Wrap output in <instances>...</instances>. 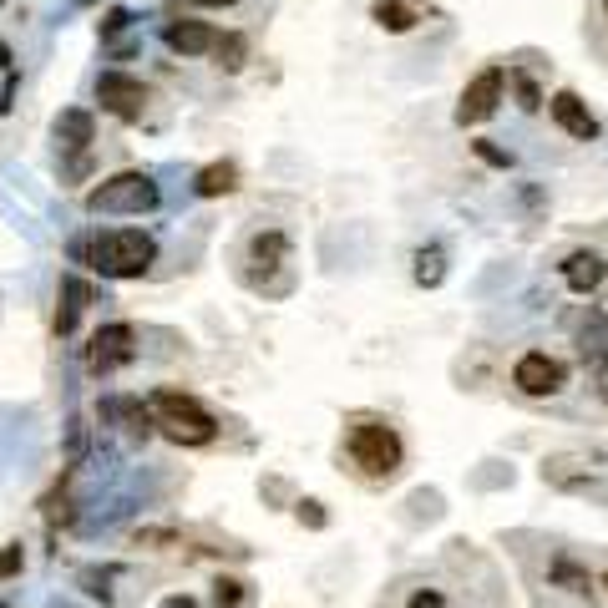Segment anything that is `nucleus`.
Masks as SVG:
<instances>
[{
	"label": "nucleus",
	"instance_id": "f257e3e1",
	"mask_svg": "<svg viewBox=\"0 0 608 608\" xmlns=\"http://www.w3.org/2000/svg\"><path fill=\"white\" fill-rule=\"evenodd\" d=\"M71 259L107 274V279H142L152 264H158V239L142 234V228H107V234L76 239Z\"/></svg>",
	"mask_w": 608,
	"mask_h": 608
},
{
	"label": "nucleus",
	"instance_id": "f03ea898",
	"mask_svg": "<svg viewBox=\"0 0 608 608\" xmlns=\"http://www.w3.org/2000/svg\"><path fill=\"white\" fill-rule=\"evenodd\" d=\"M158 203H163L158 183H152V173H137V168L112 173L87 193V213H152Z\"/></svg>",
	"mask_w": 608,
	"mask_h": 608
},
{
	"label": "nucleus",
	"instance_id": "7ed1b4c3",
	"mask_svg": "<svg viewBox=\"0 0 608 608\" xmlns=\"http://www.w3.org/2000/svg\"><path fill=\"white\" fill-rule=\"evenodd\" d=\"M152 411H158V431L168 441H178V446H208L218 436L213 416L193 396H183V391H158V396H152Z\"/></svg>",
	"mask_w": 608,
	"mask_h": 608
},
{
	"label": "nucleus",
	"instance_id": "20e7f679",
	"mask_svg": "<svg viewBox=\"0 0 608 608\" xmlns=\"http://www.w3.org/2000/svg\"><path fill=\"white\" fill-rule=\"evenodd\" d=\"M401 456H406V446H401L396 426H386V421H360L350 431V462L365 477H396L401 472Z\"/></svg>",
	"mask_w": 608,
	"mask_h": 608
},
{
	"label": "nucleus",
	"instance_id": "39448f33",
	"mask_svg": "<svg viewBox=\"0 0 608 608\" xmlns=\"http://www.w3.org/2000/svg\"><path fill=\"white\" fill-rule=\"evenodd\" d=\"M502 87H507V71H502V66L477 71L472 82L462 87V97H456V122H462V127L487 122V117L497 112V102H502Z\"/></svg>",
	"mask_w": 608,
	"mask_h": 608
},
{
	"label": "nucleus",
	"instance_id": "423d86ee",
	"mask_svg": "<svg viewBox=\"0 0 608 608\" xmlns=\"http://www.w3.org/2000/svg\"><path fill=\"white\" fill-rule=\"evenodd\" d=\"M512 386L522 396H558L568 386V365L553 360L548 350H527L517 365H512Z\"/></svg>",
	"mask_w": 608,
	"mask_h": 608
},
{
	"label": "nucleus",
	"instance_id": "0eeeda50",
	"mask_svg": "<svg viewBox=\"0 0 608 608\" xmlns=\"http://www.w3.org/2000/svg\"><path fill=\"white\" fill-rule=\"evenodd\" d=\"M137 355V330L132 325H102L97 335H92V345H87V365H92V375H112V370H122L127 360Z\"/></svg>",
	"mask_w": 608,
	"mask_h": 608
},
{
	"label": "nucleus",
	"instance_id": "6e6552de",
	"mask_svg": "<svg viewBox=\"0 0 608 608\" xmlns=\"http://www.w3.org/2000/svg\"><path fill=\"white\" fill-rule=\"evenodd\" d=\"M97 102H102V112H112L122 122H137L142 107H147V87L127 71H102L97 76Z\"/></svg>",
	"mask_w": 608,
	"mask_h": 608
},
{
	"label": "nucleus",
	"instance_id": "1a4fd4ad",
	"mask_svg": "<svg viewBox=\"0 0 608 608\" xmlns=\"http://www.w3.org/2000/svg\"><path fill=\"white\" fill-rule=\"evenodd\" d=\"M548 112H553V122H558L573 142H593V137H598V117L588 112V102H583L578 92H553V97H548Z\"/></svg>",
	"mask_w": 608,
	"mask_h": 608
},
{
	"label": "nucleus",
	"instance_id": "9d476101",
	"mask_svg": "<svg viewBox=\"0 0 608 608\" xmlns=\"http://www.w3.org/2000/svg\"><path fill=\"white\" fill-rule=\"evenodd\" d=\"M578 360L588 370H608V315L588 310V320L578 325Z\"/></svg>",
	"mask_w": 608,
	"mask_h": 608
},
{
	"label": "nucleus",
	"instance_id": "9b49d317",
	"mask_svg": "<svg viewBox=\"0 0 608 608\" xmlns=\"http://www.w3.org/2000/svg\"><path fill=\"white\" fill-rule=\"evenodd\" d=\"M563 279H568V289H573V294H593V289L608 279V264H603V254L578 249V254H568V259H563Z\"/></svg>",
	"mask_w": 608,
	"mask_h": 608
},
{
	"label": "nucleus",
	"instance_id": "f8f14e48",
	"mask_svg": "<svg viewBox=\"0 0 608 608\" xmlns=\"http://www.w3.org/2000/svg\"><path fill=\"white\" fill-rule=\"evenodd\" d=\"M163 41H168L178 56H203V51H213L218 31H213L208 21H173V26L163 31Z\"/></svg>",
	"mask_w": 608,
	"mask_h": 608
},
{
	"label": "nucleus",
	"instance_id": "ddd939ff",
	"mask_svg": "<svg viewBox=\"0 0 608 608\" xmlns=\"http://www.w3.org/2000/svg\"><path fill=\"white\" fill-rule=\"evenodd\" d=\"M92 137H97V122H92V112H87V107H66V112L56 117V142H61V147L87 152V147H92Z\"/></svg>",
	"mask_w": 608,
	"mask_h": 608
},
{
	"label": "nucleus",
	"instance_id": "4468645a",
	"mask_svg": "<svg viewBox=\"0 0 608 608\" xmlns=\"http://www.w3.org/2000/svg\"><path fill=\"white\" fill-rule=\"evenodd\" d=\"M87 304H92V289H87L82 279H76V274H66V279H61V304H56V330H61V335H71Z\"/></svg>",
	"mask_w": 608,
	"mask_h": 608
},
{
	"label": "nucleus",
	"instance_id": "2eb2a0df",
	"mask_svg": "<svg viewBox=\"0 0 608 608\" xmlns=\"http://www.w3.org/2000/svg\"><path fill=\"white\" fill-rule=\"evenodd\" d=\"M239 188V168L234 163H208L198 178H193V193L198 198H223V193H234Z\"/></svg>",
	"mask_w": 608,
	"mask_h": 608
},
{
	"label": "nucleus",
	"instance_id": "dca6fc26",
	"mask_svg": "<svg viewBox=\"0 0 608 608\" xmlns=\"http://www.w3.org/2000/svg\"><path fill=\"white\" fill-rule=\"evenodd\" d=\"M416 284L421 289H441L446 284V249L441 244H426V249H416Z\"/></svg>",
	"mask_w": 608,
	"mask_h": 608
},
{
	"label": "nucleus",
	"instance_id": "f3484780",
	"mask_svg": "<svg viewBox=\"0 0 608 608\" xmlns=\"http://www.w3.org/2000/svg\"><path fill=\"white\" fill-rule=\"evenodd\" d=\"M284 254H289V239L279 234V228H269V234H254V244H249V264H259V269H279Z\"/></svg>",
	"mask_w": 608,
	"mask_h": 608
},
{
	"label": "nucleus",
	"instance_id": "a211bd4d",
	"mask_svg": "<svg viewBox=\"0 0 608 608\" xmlns=\"http://www.w3.org/2000/svg\"><path fill=\"white\" fill-rule=\"evenodd\" d=\"M375 26H380V31H391V36H401V31L416 26V16L401 6V0H375Z\"/></svg>",
	"mask_w": 608,
	"mask_h": 608
},
{
	"label": "nucleus",
	"instance_id": "6ab92c4d",
	"mask_svg": "<svg viewBox=\"0 0 608 608\" xmlns=\"http://www.w3.org/2000/svg\"><path fill=\"white\" fill-rule=\"evenodd\" d=\"M548 578L558 583V588H568V593H588L593 588V578L573 563V558H553V568H548Z\"/></svg>",
	"mask_w": 608,
	"mask_h": 608
},
{
	"label": "nucleus",
	"instance_id": "aec40b11",
	"mask_svg": "<svg viewBox=\"0 0 608 608\" xmlns=\"http://www.w3.org/2000/svg\"><path fill=\"white\" fill-rule=\"evenodd\" d=\"M213 51H218V66H223V71H239V66H244V56H249V41H244L239 31H228V36H218V41H213Z\"/></svg>",
	"mask_w": 608,
	"mask_h": 608
},
{
	"label": "nucleus",
	"instance_id": "412c9836",
	"mask_svg": "<svg viewBox=\"0 0 608 608\" xmlns=\"http://www.w3.org/2000/svg\"><path fill=\"white\" fill-rule=\"evenodd\" d=\"M112 578H117V568H82V588L97 598V603H112L117 593H112Z\"/></svg>",
	"mask_w": 608,
	"mask_h": 608
},
{
	"label": "nucleus",
	"instance_id": "4be33fe9",
	"mask_svg": "<svg viewBox=\"0 0 608 608\" xmlns=\"http://www.w3.org/2000/svg\"><path fill=\"white\" fill-rule=\"evenodd\" d=\"M213 608H244V583L239 578H218L213 583Z\"/></svg>",
	"mask_w": 608,
	"mask_h": 608
},
{
	"label": "nucleus",
	"instance_id": "5701e85b",
	"mask_svg": "<svg viewBox=\"0 0 608 608\" xmlns=\"http://www.w3.org/2000/svg\"><path fill=\"white\" fill-rule=\"evenodd\" d=\"M21 568H26V548L21 543H6V548H0V583L16 578Z\"/></svg>",
	"mask_w": 608,
	"mask_h": 608
},
{
	"label": "nucleus",
	"instance_id": "b1692460",
	"mask_svg": "<svg viewBox=\"0 0 608 608\" xmlns=\"http://www.w3.org/2000/svg\"><path fill=\"white\" fill-rule=\"evenodd\" d=\"M472 152H477V158H482V163H492V168H512V158H507V152H502V147H492L487 137H482V142H472Z\"/></svg>",
	"mask_w": 608,
	"mask_h": 608
},
{
	"label": "nucleus",
	"instance_id": "393cba45",
	"mask_svg": "<svg viewBox=\"0 0 608 608\" xmlns=\"http://www.w3.org/2000/svg\"><path fill=\"white\" fill-rule=\"evenodd\" d=\"M512 82H517V97H522V112H538V107H543V92H538V87H532V82H527V76H512Z\"/></svg>",
	"mask_w": 608,
	"mask_h": 608
},
{
	"label": "nucleus",
	"instance_id": "a878e982",
	"mask_svg": "<svg viewBox=\"0 0 608 608\" xmlns=\"http://www.w3.org/2000/svg\"><path fill=\"white\" fill-rule=\"evenodd\" d=\"M299 522H304V527H325V502L304 497V502H299Z\"/></svg>",
	"mask_w": 608,
	"mask_h": 608
},
{
	"label": "nucleus",
	"instance_id": "bb28decb",
	"mask_svg": "<svg viewBox=\"0 0 608 608\" xmlns=\"http://www.w3.org/2000/svg\"><path fill=\"white\" fill-rule=\"evenodd\" d=\"M127 26H132V11H122V6H112V11H107V21H102V36L112 41V36H117V31H127Z\"/></svg>",
	"mask_w": 608,
	"mask_h": 608
},
{
	"label": "nucleus",
	"instance_id": "cd10ccee",
	"mask_svg": "<svg viewBox=\"0 0 608 608\" xmlns=\"http://www.w3.org/2000/svg\"><path fill=\"white\" fill-rule=\"evenodd\" d=\"M406 608H446V598L436 593V588H421V593H411V603Z\"/></svg>",
	"mask_w": 608,
	"mask_h": 608
},
{
	"label": "nucleus",
	"instance_id": "c85d7f7f",
	"mask_svg": "<svg viewBox=\"0 0 608 608\" xmlns=\"http://www.w3.org/2000/svg\"><path fill=\"white\" fill-rule=\"evenodd\" d=\"M158 608H198V603H193V598H188V593H168V598H163V603H158Z\"/></svg>",
	"mask_w": 608,
	"mask_h": 608
},
{
	"label": "nucleus",
	"instance_id": "c756f323",
	"mask_svg": "<svg viewBox=\"0 0 608 608\" xmlns=\"http://www.w3.org/2000/svg\"><path fill=\"white\" fill-rule=\"evenodd\" d=\"M193 6H208V11H223V6H234V0H193Z\"/></svg>",
	"mask_w": 608,
	"mask_h": 608
},
{
	"label": "nucleus",
	"instance_id": "7c9ffc66",
	"mask_svg": "<svg viewBox=\"0 0 608 608\" xmlns=\"http://www.w3.org/2000/svg\"><path fill=\"white\" fill-rule=\"evenodd\" d=\"M603 396H608V386H603Z\"/></svg>",
	"mask_w": 608,
	"mask_h": 608
},
{
	"label": "nucleus",
	"instance_id": "2f4dec72",
	"mask_svg": "<svg viewBox=\"0 0 608 608\" xmlns=\"http://www.w3.org/2000/svg\"><path fill=\"white\" fill-rule=\"evenodd\" d=\"M0 6H6V0H0Z\"/></svg>",
	"mask_w": 608,
	"mask_h": 608
},
{
	"label": "nucleus",
	"instance_id": "473e14b6",
	"mask_svg": "<svg viewBox=\"0 0 608 608\" xmlns=\"http://www.w3.org/2000/svg\"><path fill=\"white\" fill-rule=\"evenodd\" d=\"M603 6H608V0H603Z\"/></svg>",
	"mask_w": 608,
	"mask_h": 608
},
{
	"label": "nucleus",
	"instance_id": "72a5a7b5",
	"mask_svg": "<svg viewBox=\"0 0 608 608\" xmlns=\"http://www.w3.org/2000/svg\"><path fill=\"white\" fill-rule=\"evenodd\" d=\"M603 583H608V578H603Z\"/></svg>",
	"mask_w": 608,
	"mask_h": 608
}]
</instances>
